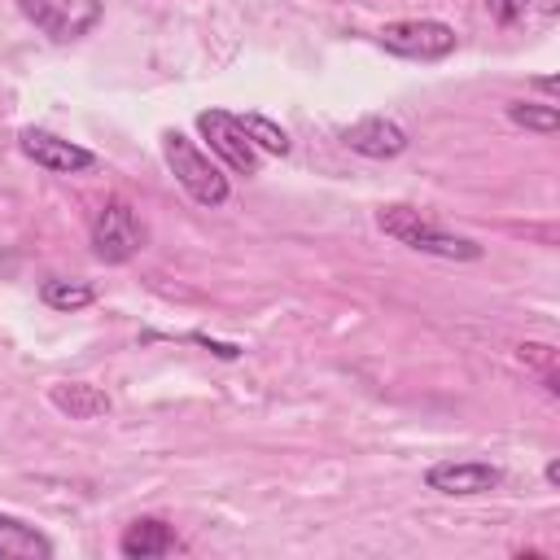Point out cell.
<instances>
[{
  "instance_id": "18",
  "label": "cell",
  "mask_w": 560,
  "mask_h": 560,
  "mask_svg": "<svg viewBox=\"0 0 560 560\" xmlns=\"http://www.w3.org/2000/svg\"><path fill=\"white\" fill-rule=\"evenodd\" d=\"M534 88H538V92H547V96H551V92H556V74H542V79H534Z\"/></svg>"
},
{
  "instance_id": "14",
  "label": "cell",
  "mask_w": 560,
  "mask_h": 560,
  "mask_svg": "<svg viewBox=\"0 0 560 560\" xmlns=\"http://www.w3.org/2000/svg\"><path fill=\"white\" fill-rule=\"evenodd\" d=\"M508 118L516 127H525V131H538V136H551L560 127V109L556 105H534V101H512Z\"/></svg>"
},
{
  "instance_id": "2",
  "label": "cell",
  "mask_w": 560,
  "mask_h": 560,
  "mask_svg": "<svg viewBox=\"0 0 560 560\" xmlns=\"http://www.w3.org/2000/svg\"><path fill=\"white\" fill-rule=\"evenodd\" d=\"M162 158L175 175V184L197 201V206H223L228 201V175L219 171V162H210L184 131H162Z\"/></svg>"
},
{
  "instance_id": "17",
  "label": "cell",
  "mask_w": 560,
  "mask_h": 560,
  "mask_svg": "<svg viewBox=\"0 0 560 560\" xmlns=\"http://www.w3.org/2000/svg\"><path fill=\"white\" fill-rule=\"evenodd\" d=\"M542 477H547V486H560V459H547Z\"/></svg>"
},
{
  "instance_id": "3",
  "label": "cell",
  "mask_w": 560,
  "mask_h": 560,
  "mask_svg": "<svg viewBox=\"0 0 560 560\" xmlns=\"http://www.w3.org/2000/svg\"><path fill=\"white\" fill-rule=\"evenodd\" d=\"M381 48L407 61H442L455 52V31L438 18H407V22H389L381 26Z\"/></svg>"
},
{
  "instance_id": "11",
  "label": "cell",
  "mask_w": 560,
  "mask_h": 560,
  "mask_svg": "<svg viewBox=\"0 0 560 560\" xmlns=\"http://www.w3.org/2000/svg\"><path fill=\"white\" fill-rule=\"evenodd\" d=\"M118 551H122L127 560L171 556V551H175V534H171V525H166V521H158V516H140V521H131V525L122 529Z\"/></svg>"
},
{
  "instance_id": "16",
  "label": "cell",
  "mask_w": 560,
  "mask_h": 560,
  "mask_svg": "<svg viewBox=\"0 0 560 560\" xmlns=\"http://www.w3.org/2000/svg\"><path fill=\"white\" fill-rule=\"evenodd\" d=\"M525 9H529V0H486V13H490L499 26L521 22V18H525Z\"/></svg>"
},
{
  "instance_id": "7",
  "label": "cell",
  "mask_w": 560,
  "mask_h": 560,
  "mask_svg": "<svg viewBox=\"0 0 560 560\" xmlns=\"http://www.w3.org/2000/svg\"><path fill=\"white\" fill-rule=\"evenodd\" d=\"M424 486L438 490V494H455V499L490 494V490L503 486V468H494L486 459H442L424 472Z\"/></svg>"
},
{
  "instance_id": "15",
  "label": "cell",
  "mask_w": 560,
  "mask_h": 560,
  "mask_svg": "<svg viewBox=\"0 0 560 560\" xmlns=\"http://www.w3.org/2000/svg\"><path fill=\"white\" fill-rule=\"evenodd\" d=\"M241 127H245V136L258 144V149H267V153H289V136L267 118V114H241Z\"/></svg>"
},
{
  "instance_id": "9",
  "label": "cell",
  "mask_w": 560,
  "mask_h": 560,
  "mask_svg": "<svg viewBox=\"0 0 560 560\" xmlns=\"http://www.w3.org/2000/svg\"><path fill=\"white\" fill-rule=\"evenodd\" d=\"M341 144L350 153H359V158L385 162V158H398L407 149V131L394 118H385V114H368V118H359V122H350L341 131Z\"/></svg>"
},
{
  "instance_id": "6",
  "label": "cell",
  "mask_w": 560,
  "mask_h": 560,
  "mask_svg": "<svg viewBox=\"0 0 560 560\" xmlns=\"http://www.w3.org/2000/svg\"><path fill=\"white\" fill-rule=\"evenodd\" d=\"M22 18L35 22L48 39H79L101 22V0H18Z\"/></svg>"
},
{
  "instance_id": "5",
  "label": "cell",
  "mask_w": 560,
  "mask_h": 560,
  "mask_svg": "<svg viewBox=\"0 0 560 560\" xmlns=\"http://www.w3.org/2000/svg\"><path fill=\"white\" fill-rule=\"evenodd\" d=\"M197 131L210 140V153L232 171V175H258V149L245 136L241 118L228 109H201L197 114Z\"/></svg>"
},
{
  "instance_id": "4",
  "label": "cell",
  "mask_w": 560,
  "mask_h": 560,
  "mask_svg": "<svg viewBox=\"0 0 560 560\" xmlns=\"http://www.w3.org/2000/svg\"><path fill=\"white\" fill-rule=\"evenodd\" d=\"M144 249V228L122 197H109L92 219V254L101 262H127Z\"/></svg>"
},
{
  "instance_id": "8",
  "label": "cell",
  "mask_w": 560,
  "mask_h": 560,
  "mask_svg": "<svg viewBox=\"0 0 560 560\" xmlns=\"http://www.w3.org/2000/svg\"><path fill=\"white\" fill-rule=\"evenodd\" d=\"M18 144H22V153H26L35 166L57 171V175H74V171L96 166V153H92V149L70 144V140H61L57 131H44V127H22Z\"/></svg>"
},
{
  "instance_id": "12",
  "label": "cell",
  "mask_w": 560,
  "mask_h": 560,
  "mask_svg": "<svg viewBox=\"0 0 560 560\" xmlns=\"http://www.w3.org/2000/svg\"><path fill=\"white\" fill-rule=\"evenodd\" d=\"M0 560H52V538L0 512Z\"/></svg>"
},
{
  "instance_id": "10",
  "label": "cell",
  "mask_w": 560,
  "mask_h": 560,
  "mask_svg": "<svg viewBox=\"0 0 560 560\" xmlns=\"http://www.w3.org/2000/svg\"><path fill=\"white\" fill-rule=\"evenodd\" d=\"M48 402L61 416H70V420H101L114 407L109 394L101 385H88V381H57V385H48Z\"/></svg>"
},
{
  "instance_id": "13",
  "label": "cell",
  "mask_w": 560,
  "mask_h": 560,
  "mask_svg": "<svg viewBox=\"0 0 560 560\" xmlns=\"http://www.w3.org/2000/svg\"><path fill=\"white\" fill-rule=\"evenodd\" d=\"M39 298L52 311H83V306L96 302V289L88 280H61V276H52V280L39 284Z\"/></svg>"
},
{
  "instance_id": "1",
  "label": "cell",
  "mask_w": 560,
  "mask_h": 560,
  "mask_svg": "<svg viewBox=\"0 0 560 560\" xmlns=\"http://www.w3.org/2000/svg\"><path fill=\"white\" fill-rule=\"evenodd\" d=\"M376 223H381L385 236H394V241L407 245V249H420V254H433V258H451V262H477V258H481V245H477V241L438 228V223L424 219L416 206H385V210L376 214Z\"/></svg>"
}]
</instances>
